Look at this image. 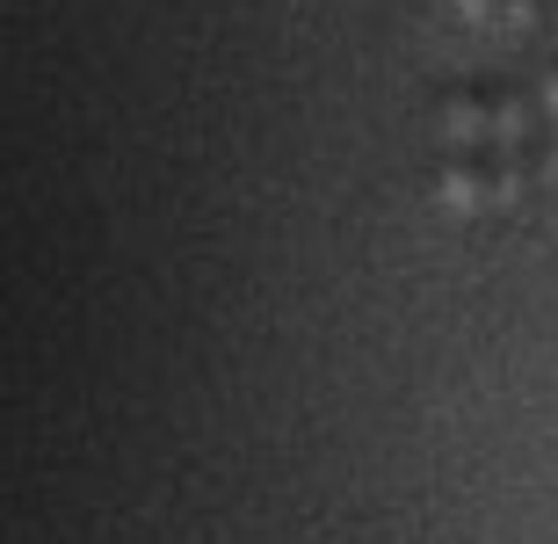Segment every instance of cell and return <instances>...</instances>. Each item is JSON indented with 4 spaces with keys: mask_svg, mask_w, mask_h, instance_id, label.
Masks as SVG:
<instances>
[{
    "mask_svg": "<svg viewBox=\"0 0 558 544\" xmlns=\"http://www.w3.org/2000/svg\"><path fill=\"white\" fill-rule=\"evenodd\" d=\"M435 204L450 218H478V210L500 204V168L478 160V153H450V168L435 174Z\"/></svg>",
    "mask_w": 558,
    "mask_h": 544,
    "instance_id": "obj_1",
    "label": "cell"
},
{
    "mask_svg": "<svg viewBox=\"0 0 558 544\" xmlns=\"http://www.w3.org/2000/svg\"><path fill=\"white\" fill-rule=\"evenodd\" d=\"M435 124H442V146H450V153H486V146H494V95L457 87V95H442Z\"/></svg>",
    "mask_w": 558,
    "mask_h": 544,
    "instance_id": "obj_2",
    "label": "cell"
},
{
    "mask_svg": "<svg viewBox=\"0 0 558 544\" xmlns=\"http://www.w3.org/2000/svg\"><path fill=\"white\" fill-rule=\"evenodd\" d=\"M544 131L537 95H515V87H494V153H522Z\"/></svg>",
    "mask_w": 558,
    "mask_h": 544,
    "instance_id": "obj_3",
    "label": "cell"
},
{
    "mask_svg": "<svg viewBox=\"0 0 558 544\" xmlns=\"http://www.w3.org/2000/svg\"><path fill=\"white\" fill-rule=\"evenodd\" d=\"M450 8L464 22H478V29H508V37L537 22V0H450Z\"/></svg>",
    "mask_w": 558,
    "mask_h": 544,
    "instance_id": "obj_4",
    "label": "cell"
},
{
    "mask_svg": "<svg viewBox=\"0 0 558 544\" xmlns=\"http://www.w3.org/2000/svg\"><path fill=\"white\" fill-rule=\"evenodd\" d=\"M530 95H537V109H544V131H558V73H544Z\"/></svg>",
    "mask_w": 558,
    "mask_h": 544,
    "instance_id": "obj_5",
    "label": "cell"
},
{
    "mask_svg": "<svg viewBox=\"0 0 558 544\" xmlns=\"http://www.w3.org/2000/svg\"><path fill=\"white\" fill-rule=\"evenodd\" d=\"M537 174H544V182H551V189H558V131H551V146H544V160H537Z\"/></svg>",
    "mask_w": 558,
    "mask_h": 544,
    "instance_id": "obj_6",
    "label": "cell"
}]
</instances>
